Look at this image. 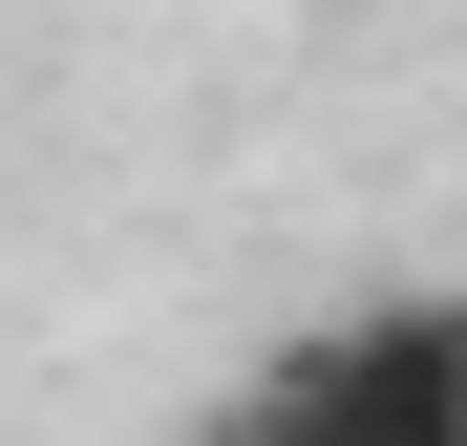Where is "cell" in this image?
<instances>
[{"instance_id": "6da1fadb", "label": "cell", "mask_w": 467, "mask_h": 446, "mask_svg": "<svg viewBox=\"0 0 467 446\" xmlns=\"http://www.w3.org/2000/svg\"><path fill=\"white\" fill-rule=\"evenodd\" d=\"M276 383L340 446H467V297H361V319L276 340Z\"/></svg>"}, {"instance_id": "7a4b0ae2", "label": "cell", "mask_w": 467, "mask_h": 446, "mask_svg": "<svg viewBox=\"0 0 467 446\" xmlns=\"http://www.w3.org/2000/svg\"><path fill=\"white\" fill-rule=\"evenodd\" d=\"M213 446H340V425H319V404H297V383H276V361H255V404H234Z\"/></svg>"}]
</instances>
